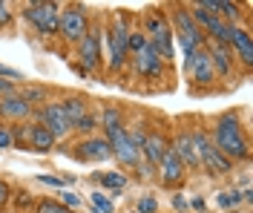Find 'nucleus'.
Wrapping results in <instances>:
<instances>
[{"label": "nucleus", "mask_w": 253, "mask_h": 213, "mask_svg": "<svg viewBox=\"0 0 253 213\" xmlns=\"http://www.w3.org/2000/svg\"><path fill=\"white\" fill-rule=\"evenodd\" d=\"M187 72H193V78H196V84H210L213 81V64H210V55L207 52H193L187 58Z\"/></svg>", "instance_id": "obj_5"}, {"label": "nucleus", "mask_w": 253, "mask_h": 213, "mask_svg": "<svg viewBox=\"0 0 253 213\" xmlns=\"http://www.w3.org/2000/svg\"><path fill=\"white\" fill-rule=\"evenodd\" d=\"M153 211H156V199L144 196L141 202H138V213H153Z\"/></svg>", "instance_id": "obj_30"}, {"label": "nucleus", "mask_w": 253, "mask_h": 213, "mask_svg": "<svg viewBox=\"0 0 253 213\" xmlns=\"http://www.w3.org/2000/svg\"><path fill=\"white\" fill-rule=\"evenodd\" d=\"M61 196H63V205H69V208H78V205H81V199L75 196V193H69V190L61 193Z\"/></svg>", "instance_id": "obj_32"}, {"label": "nucleus", "mask_w": 253, "mask_h": 213, "mask_svg": "<svg viewBox=\"0 0 253 213\" xmlns=\"http://www.w3.org/2000/svg\"><path fill=\"white\" fill-rule=\"evenodd\" d=\"M92 208L98 213H112V202L104 193H92Z\"/></svg>", "instance_id": "obj_25"}, {"label": "nucleus", "mask_w": 253, "mask_h": 213, "mask_svg": "<svg viewBox=\"0 0 253 213\" xmlns=\"http://www.w3.org/2000/svg\"><path fill=\"white\" fill-rule=\"evenodd\" d=\"M9 6H6V3H0V23H9Z\"/></svg>", "instance_id": "obj_34"}, {"label": "nucleus", "mask_w": 253, "mask_h": 213, "mask_svg": "<svg viewBox=\"0 0 253 213\" xmlns=\"http://www.w3.org/2000/svg\"><path fill=\"white\" fill-rule=\"evenodd\" d=\"M193 208L196 211H205V199H193Z\"/></svg>", "instance_id": "obj_38"}, {"label": "nucleus", "mask_w": 253, "mask_h": 213, "mask_svg": "<svg viewBox=\"0 0 253 213\" xmlns=\"http://www.w3.org/2000/svg\"><path fill=\"white\" fill-rule=\"evenodd\" d=\"M38 213H69L63 205H58V202H41L38 205Z\"/></svg>", "instance_id": "obj_27"}, {"label": "nucleus", "mask_w": 253, "mask_h": 213, "mask_svg": "<svg viewBox=\"0 0 253 213\" xmlns=\"http://www.w3.org/2000/svg\"><path fill=\"white\" fill-rule=\"evenodd\" d=\"M29 141L35 150H52V144H55V135L43 127V124H35L29 130Z\"/></svg>", "instance_id": "obj_16"}, {"label": "nucleus", "mask_w": 253, "mask_h": 213, "mask_svg": "<svg viewBox=\"0 0 253 213\" xmlns=\"http://www.w3.org/2000/svg\"><path fill=\"white\" fill-rule=\"evenodd\" d=\"M43 184H52V187H61V179H52V176H38Z\"/></svg>", "instance_id": "obj_35"}, {"label": "nucleus", "mask_w": 253, "mask_h": 213, "mask_svg": "<svg viewBox=\"0 0 253 213\" xmlns=\"http://www.w3.org/2000/svg\"><path fill=\"white\" fill-rule=\"evenodd\" d=\"M173 156H175V159H178L181 164H184V162H187V164H199V162H202V159L196 156V150H193V138H190L187 132H181V135L175 138Z\"/></svg>", "instance_id": "obj_10"}, {"label": "nucleus", "mask_w": 253, "mask_h": 213, "mask_svg": "<svg viewBox=\"0 0 253 213\" xmlns=\"http://www.w3.org/2000/svg\"><path fill=\"white\" fill-rule=\"evenodd\" d=\"M144 46H147V38H144L141 32H129V35H126V49H129V52H135V55H138Z\"/></svg>", "instance_id": "obj_23"}, {"label": "nucleus", "mask_w": 253, "mask_h": 213, "mask_svg": "<svg viewBox=\"0 0 253 213\" xmlns=\"http://www.w3.org/2000/svg\"><path fill=\"white\" fill-rule=\"evenodd\" d=\"M23 15L29 17V20L43 35L58 32V17H61V12H58V6H55V3H32V6H26V12H23Z\"/></svg>", "instance_id": "obj_2"}, {"label": "nucleus", "mask_w": 253, "mask_h": 213, "mask_svg": "<svg viewBox=\"0 0 253 213\" xmlns=\"http://www.w3.org/2000/svg\"><path fill=\"white\" fill-rule=\"evenodd\" d=\"M15 144V135H12V130L9 127H0V150H9Z\"/></svg>", "instance_id": "obj_29"}, {"label": "nucleus", "mask_w": 253, "mask_h": 213, "mask_svg": "<svg viewBox=\"0 0 253 213\" xmlns=\"http://www.w3.org/2000/svg\"><path fill=\"white\" fill-rule=\"evenodd\" d=\"M126 26H124V20H118L115 23V29H112V61L110 66L112 69H121L124 66V55H126Z\"/></svg>", "instance_id": "obj_8"}, {"label": "nucleus", "mask_w": 253, "mask_h": 213, "mask_svg": "<svg viewBox=\"0 0 253 213\" xmlns=\"http://www.w3.org/2000/svg\"><path fill=\"white\" fill-rule=\"evenodd\" d=\"M144 153H147V159H150V162L153 164H158L161 162V159H164V153H167V144H164V138H161V135H147V141H144Z\"/></svg>", "instance_id": "obj_15"}, {"label": "nucleus", "mask_w": 253, "mask_h": 213, "mask_svg": "<svg viewBox=\"0 0 253 213\" xmlns=\"http://www.w3.org/2000/svg\"><path fill=\"white\" fill-rule=\"evenodd\" d=\"M0 113L9 115V118H23V115L29 113V104L20 98V95H9V98L0 104Z\"/></svg>", "instance_id": "obj_17"}, {"label": "nucleus", "mask_w": 253, "mask_h": 213, "mask_svg": "<svg viewBox=\"0 0 253 213\" xmlns=\"http://www.w3.org/2000/svg\"><path fill=\"white\" fill-rule=\"evenodd\" d=\"M6 199H9V187L0 181V205H6Z\"/></svg>", "instance_id": "obj_36"}, {"label": "nucleus", "mask_w": 253, "mask_h": 213, "mask_svg": "<svg viewBox=\"0 0 253 213\" xmlns=\"http://www.w3.org/2000/svg\"><path fill=\"white\" fill-rule=\"evenodd\" d=\"M98 55H101V43H98V35H86L81 41V61L86 69H95L98 66Z\"/></svg>", "instance_id": "obj_12"}, {"label": "nucleus", "mask_w": 253, "mask_h": 213, "mask_svg": "<svg viewBox=\"0 0 253 213\" xmlns=\"http://www.w3.org/2000/svg\"><path fill=\"white\" fill-rule=\"evenodd\" d=\"M205 12H219L224 17H239V6L236 3H224V0H205V3H199Z\"/></svg>", "instance_id": "obj_18"}, {"label": "nucleus", "mask_w": 253, "mask_h": 213, "mask_svg": "<svg viewBox=\"0 0 253 213\" xmlns=\"http://www.w3.org/2000/svg\"><path fill=\"white\" fill-rule=\"evenodd\" d=\"M61 113L66 115V121H69V124H72V127H75V124H78L81 118H84V101H78V98H69V101H63L61 104Z\"/></svg>", "instance_id": "obj_19"}, {"label": "nucleus", "mask_w": 253, "mask_h": 213, "mask_svg": "<svg viewBox=\"0 0 253 213\" xmlns=\"http://www.w3.org/2000/svg\"><path fill=\"white\" fill-rule=\"evenodd\" d=\"M135 69H138L141 75H150V78H158V75H161V58L156 55V49H153L150 43L135 55Z\"/></svg>", "instance_id": "obj_7"}, {"label": "nucleus", "mask_w": 253, "mask_h": 213, "mask_svg": "<svg viewBox=\"0 0 253 213\" xmlns=\"http://www.w3.org/2000/svg\"><path fill=\"white\" fill-rule=\"evenodd\" d=\"M41 118H43V127H46L55 138L58 135H63V132H69V121H66V115L61 113V104H52V107H43V113H41Z\"/></svg>", "instance_id": "obj_6"}, {"label": "nucleus", "mask_w": 253, "mask_h": 213, "mask_svg": "<svg viewBox=\"0 0 253 213\" xmlns=\"http://www.w3.org/2000/svg\"><path fill=\"white\" fill-rule=\"evenodd\" d=\"M158 167H161V176H164V181H170V184L184 176V164L173 156V150H167V153H164V159L158 162Z\"/></svg>", "instance_id": "obj_11"}, {"label": "nucleus", "mask_w": 253, "mask_h": 213, "mask_svg": "<svg viewBox=\"0 0 253 213\" xmlns=\"http://www.w3.org/2000/svg\"><path fill=\"white\" fill-rule=\"evenodd\" d=\"M230 43L239 49V58H242L245 64H253V41H251V32H245V29H233V41H230Z\"/></svg>", "instance_id": "obj_13"}, {"label": "nucleus", "mask_w": 253, "mask_h": 213, "mask_svg": "<svg viewBox=\"0 0 253 213\" xmlns=\"http://www.w3.org/2000/svg\"><path fill=\"white\" fill-rule=\"evenodd\" d=\"M81 156H84V159H95V162H104V159L112 156L110 141H104V138H89V141L81 144Z\"/></svg>", "instance_id": "obj_9"}, {"label": "nucleus", "mask_w": 253, "mask_h": 213, "mask_svg": "<svg viewBox=\"0 0 253 213\" xmlns=\"http://www.w3.org/2000/svg\"><path fill=\"white\" fill-rule=\"evenodd\" d=\"M202 162H205L207 167L213 170V173H227V170H230V159H224V156H221L216 147H210V153H207Z\"/></svg>", "instance_id": "obj_21"}, {"label": "nucleus", "mask_w": 253, "mask_h": 213, "mask_svg": "<svg viewBox=\"0 0 253 213\" xmlns=\"http://www.w3.org/2000/svg\"><path fill=\"white\" fill-rule=\"evenodd\" d=\"M0 78H20V72H15V69H6V66H0Z\"/></svg>", "instance_id": "obj_33"}, {"label": "nucleus", "mask_w": 253, "mask_h": 213, "mask_svg": "<svg viewBox=\"0 0 253 213\" xmlns=\"http://www.w3.org/2000/svg\"><path fill=\"white\" fill-rule=\"evenodd\" d=\"M75 127H78V130H84V132H89V130L95 127V118H92V115H84V118H81Z\"/></svg>", "instance_id": "obj_31"}, {"label": "nucleus", "mask_w": 253, "mask_h": 213, "mask_svg": "<svg viewBox=\"0 0 253 213\" xmlns=\"http://www.w3.org/2000/svg\"><path fill=\"white\" fill-rule=\"evenodd\" d=\"M20 98L26 101V104H35V101H43L46 98V92H43V89H41V86H26V89H23V95H20Z\"/></svg>", "instance_id": "obj_24"}, {"label": "nucleus", "mask_w": 253, "mask_h": 213, "mask_svg": "<svg viewBox=\"0 0 253 213\" xmlns=\"http://www.w3.org/2000/svg\"><path fill=\"white\" fill-rule=\"evenodd\" d=\"M210 64L219 69L221 75H230V55L221 43H213V55H210Z\"/></svg>", "instance_id": "obj_20"}, {"label": "nucleus", "mask_w": 253, "mask_h": 213, "mask_svg": "<svg viewBox=\"0 0 253 213\" xmlns=\"http://www.w3.org/2000/svg\"><path fill=\"white\" fill-rule=\"evenodd\" d=\"M216 150L224 159L227 156L230 159H248V141H245V135H242L233 115H224L219 121V127H216Z\"/></svg>", "instance_id": "obj_1"}, {"label": "nucleus", "mask_w": 253, "mask_h": 213, "mask_svg": "<svg viewBox=\"0 0 253 213\" xmlns=\"http://www.w3.org/2000/svg\"><path fill=\"white\" fill-rule=\"evenodd\" d=\"M110 150L121 159L124 164H138V159H141V153L129 144V138H126V132L121 130V127H115V130H110Z\"/></svg>", "instance_id": "obj_4"}, {"label": "nucleus", "mask_w": 253, "mask_h": 213, "mask_svg": "<svg viewBox=\"0 0 253 213\" xmlns=\"http://www.w3.org/2000/svg\"><path fill=\"white\" fill-rule=\"evenodd\" d=\"M239 199H242V196H239L236 190H233V193L227 190V193H219V205H221V208H227V211H230V208H236V205H239Z\"/></svg>", "instance_id": "obj_26"}, {"label": "nucleus", "mask_w": 253, "mask_h": 213, "mask_svg": "<svg viewBox=\"0 0 253 213\" xmlns=\"http://www.w3.org/2000/svg\"><path fill=\"white\" fill-rule=\"evenodd\" d=\"M0 92H12V84H9V81H3V78H0Z\"/></svg>", "instance_id": "obj_37"}, {"label": "nucleus", "mask_w": 253, "mask_h": 213, "mask_svg": "<svg viewBox=\"0 0 253 213\" xmlns=\"http://www.w3.org/2000/svg\"><path fill=\"white\" fill-rule=\"evenodd\" d=\"M101 184L110 187V190H121L126 184V176L124 173H101Z\"/></svg>", "instance_id": "obj_22"}, {"label": "nucleus", "mask_w": 253, "mask_h": 213, "mask_svg": "<svg viewBox=\"0 0 253 213\" xmlns=\"http://www.w3.org/2000/svg\"><path fill=\"white\" fill-rule=\"evenodd\" d=\"M58 29H61V35L69 38V41H84V38H86V17H84V12H78V9L61 12Z\"/></svg>", "instance_id": "obj_3"}, {"label": "nucleus", "mask_w": 253, "mask_h": 213, "mask_svg": "<svg viewBox=\"0 0 253 213\" xmlns=\"http://www.w3.org/2000/svg\"><path fill=\"white\" fill-rule=\"evenodd\" d=\"M118 118H121V115H118V110H112V107L104 113V127H107V132L118 127Z\"/></svg>", "instance_id": "obj_28"}, {"label": "nucleus", "mask_w": 253, "mask_h": 213, "mask_svg": "<svg viewBox=\"0 0 253 213\" xmlns=\"http://www.w3.org/2000/svg\"><path fill=\"white\" fill-rule=\"evenodd\" d=\"M205 29H207L210 35H213V38H216V43H221V46L233 41V26L221 23L219 17H213V15H210V20H207V26H205Z\"/></svg>", "instance_id": "obj_14"}]
</instances>
